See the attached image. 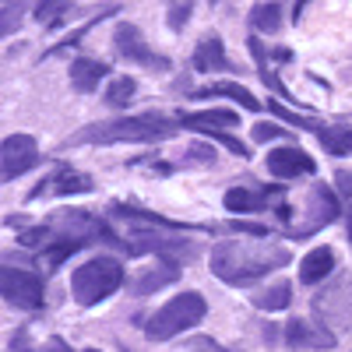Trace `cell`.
Returning <instances> with one entry per match:
<instances>
[{
	"mask_svg": "<svg viewBox=\"0 0 352 352\" xmlns=\"http://www.w3.org/2000/svg\"><path fill=\"white\" fill-rule=\"evenodd\" d=\"M124 285V264L116 257H92L74 268L71 275V289H74V300L81 307H96L106 296H113L116 289Z\"/></svg>",
	"mask_w": 352,
	"mask_h": 352,
	"instance_id": "3",
	"label": "cell"
},
{
	"mask_svg": "<svg viewBox=\"0 0 352 352\" xmlns=\"http://www.w3.org/2000/svg\"><path fill=\"white\" fill-rule=\"evenodd\" d=\"M50 236V229H32V232H21V243L25 247H36V243H43Z\"/></svg>",
	"mask_w": 352,
	"mask_h": 352,
	"instance_id": "26",
	"label": "cell"
},
{
	"mask_svg": "<svg viewBox=\"0 0 352 352\" xmlns=\"http://www.w3.org/2000/svg\"><path fill=\"white\" fill-rule=\"evenodd\" d=\"M0 292L11 307L21 310H36L43 307V282L32 272H21V268H0Z\"/></svg>",
	"mask_w": 352,
	"mask_h": 352,
	"instance_id": "6",
	"label": "cell"
},
{
	"mask_svg": "<svg viewBox=\"0 0 352 352\" xmlns=\"http://www.w3.org/2000/svg\"><path fill=\"white\" fill-rule=\"evenodd\" d=\"M85 352H99V349H85Z\"/></svg>",
	"mask_w": 352,
	"mask_h": 352,
	"instance_id": "29",
	"label": "cell"
},
{
	"mask_svg": "<svg viewBox=\"0 0 352 352\" xmlns=\"http://www.w3.org/2000/svg\"><path fill=\"white\" fill-rule=\"evenodd\" d=\"M180 124L197 134H229L240 127V116L232 109H201V113H180Z\"/></svg>",
	"mask_w": 352,
	"mask_h": 352,
	"instance_id": "7",
	"label": "cell"
},
{
	"mask_svg": "<svg viewBox=\"0 0 352 352\" xmlns=\"http://www.w3.org/2000/svg\"><path fill=\"white\" fill-rule=\"evenodd\" d=\"M268 169H272L275 176H282V180H296V176H310L317 166H314V159H310L303 148H292V144H285V148L268 152Z\"/></svg>",
	"mask_w": 352,
	"mask_h": 352,
	"instance_id": "8",
	"label": "cell"
},
{
	"mask_svg": "<svg viewBox=\"0 0 352 352\" xmlns=\"http://www.w3.org/2000/svg\"><path fill=\"white\" fill-rule=\"evenodd\" d=\"M116 50H120L124 56H131V60L148 64V67H166L162 56H155L148 46H144V36L138 32L134 25H120V28H116Z\"/></svg>",
	"mask_w": 352,
	"mask_h": 352,
	"instance_id": "10",
	"label": "cell"
},
{
	"mask_svg": "<svg viewBox=\"0 0 352 352\" xmlns=\"http://www.w3.org/2000/svg\"><path fill=\"white\" fill-rule=\"evenodd\" d=\"M102 78H106V64H99V60L78 56V60L71 64V85L78 88V92H92Z\"/></svg>",
	"mask_w": 352,
	"mask_h": 352,
	"instance_id": "13",
	"label": "cell"
},
{
	"mask_svg": "<svg viewBox=\"0 0 352 352\" xmlns=\"http://www.w3.org/2000/svg\"><path fill=\"white\" fill-rule=\"evenodd\" d=\"M275 138H282L278 124H257L254 127V141H275Z\"/></svg>",
	"mask_w": 352,
	"mask_h": 352,
	"instance_id": "22",
	"label": "cell"
},
{
	"mask_svg": "<svg viewBox=\"0 0 352 352\" xmlns=\"http://www.w3.org/2000/svg\"><path fill=\"white\" fill-rule=\"evenodd\" d=\"M176 278H180V268H176L173 261H169V264H155L148 275L134 282V292H138V296H148V292H155V289H162V285H169V282H176Z\"/></svg>",
	"mask_w": 352,
	"mask_h": 352,
	"instance_id": "14",
	"label": "cell"
},
{
	"mask_svg": "<svg viewBox=\"0 0 352 352\" xmlns=\"http://www.w3.org/2000/svg\"><path fill=\"white\" fill-rule=\"evenodd\" d=\"M50 184H53L56 194H88V190H92V180L81 176V173H71V169H64L60 176H53Z\"/></svg>",
	"mask_w": 352,
	"mask_h": 352,
	"instance_id": "19",
	"label": "cell"
},
{
	"mask_svg": "<svg viewBox=\"0 0 352 352\" xmlns=\"http://www.w3.org/2000/svg\"><path fill=\"white\" fill-rule=\"evenodd\" d=\"M331 268H335L331 247H314V250L303 257V264H300V278H303L307 285H314V282H320V278H328Z\"/></svg>",
	"mask_w": 352,
	"mask_h": 352,
	"instance_id": "12",
	"label": "cell"
},
{
	"mask_svg": "<svg viewBox=\"0 0 352 352\" xmlns=\"http://www.w3.org/2000/svg\"><path fill=\"white\" fill-rule=\"evenodd\" d=\"M134 78H113L109 81V88H106V102L109 106H116V109H120V106H127L131 99H134Z\"/></svg>",
	"mask_w": 352,
	"mask_h": 352,
	"instance_id": "20",
	"label": "cell"
},
{
	"mask_svg": "<svg viewBox=\"0 0 352 352\" xmlns=\"http://www.w3.org/2000/svg\"><path fill=\"white\" fill-rule=\"evenodd\" d=\"M14 11H18V8H11V4L4 8V14H8V21H4V28H0V32H4V36H11V32H14V25H18V14H14Z\"/></svg>",
	"mask_w": 352,
	"mask_h": 352,
	"instance_id": "27",
	"label": "cell"
},
{
	"mask_svg": "<svg viewBox=\"0 0 352 352\" xmlns=\"http://www.w3.org/2000/svg\"><path fill=\"white\" fill-rule=\"evenodd\" d=\"M208 314V303H204L201 292H180V296H173L166 307H159L148 324H144V335L152 342H166L173 335H184L190 331L194 324H201V317Z\"/></svg>",
	"mask_w": 352,
	"mask_h": 352,
	"instance_id": "4",
	"label": "cell"
},
{
	"mask_svg": "<svg viewBox=\"0 0 352 352\" xmlns=\"http://www.w3.org/2000/svg\"><path fill=\"white\" fill-rule=\"evenodd\" d=\"M176 134V120L162 113H141V116H124V120L109 124H92L71 138V144H144V141H166Z\"/></svg>",
	"mask_w": 352,
	"mask_h": 352,
	"instance_id": "2",
	"label": "cell"
},
{
	"mask_svg": "<svg viewBox=\"0 0 352 352\" xmlns=\"http://www.w3.org/2000/svg\"><path fill=\"white\" fill-rule=\"evenodd\" d=\"M39 162V144L36 138H28V134H11L4 138V144H0V180L11 184L14 176L28 173Z\"/></svg>",
	"mask_w": 352,
	"mask_h": 352,
	"instance_id": "5",
	"label": "cell"
},
{
	"mask_svg": "<svg viewBox=\"0 0 352 352\" xmlns=\"http://www.w3.org/2000/svg\"><path fill=\"white\" fill-rule=\"evenodd\" d=\"M39 352H71V349H67V342H60V338H53V342H46V345H43Z\"/></svg>",
	"mask_w": 352,
	"mask_h": 352,
	"instance_id": "28",
	"label": "cell"
},
{
	"mask_svg": "<svg viewBox=\"0 0 352 352\" xmlns=\"http://www.w3.org/2000/svg\"><path fill=\"white\" fill-rule=\"evenodd\" d=\"M204 96H229V99H236L243 109H261V99H254L243 85H232V81H222V85L204 88Z\"/></svg>",
	"mask_w": 352,
	"mask_h": 352,
	"instance_id": "17",
	"label": "cell"
},
{
	"mask_svg": "<svg viewBox=\"0 0 352 352\" xmlns=\"http://www.w3.org/2000/svg\"><path fill=\"white\" fill-rule=\"evenodd\" d=\"M36 11H39V14H36V18H39V21H46V25H50V21H53V18H60V14H64V11H67V4H39V8H36Z\"/></svg>",
	"mask_w": 352,
	"mask_h": 352,
	"instance_id": "24",
	"label": "cell"
},
{
	"mask_svg": "<svg viewBox=\"0 0 352 352\" xmlns=\"http://www.w3.org/2000/svg\"><path fill=\"white\" fill-rule=\"evenodd\" d=\"M261 208V194L250 187H232L226 190V212H257Z\"/></svg>",
	"mask_w": 352,
	"mask_h": 352,
	"instance_id": "16",
	"label": "cell"
},
{
	"mask_svg": "<svg viewBox=\"0 0 352 352\" xmlns=\"http://www.w3.org/2000/svg\"><path fill=\"white\" fill-rule=\"evenodd\" d=\"M187 14H190V4H173L169 8V25L173 28H184L187 25Z\"/></svg>",
	"mask_w": 352,
	"mask_h": 352,
	"instance_id": "25",
	"label": "cell"
},
{
	"mask_svg": "<svg viewBox=\"0 0 352 352\" xmlns=\"http://www.w3.org/2000/svg\"><path fill=\"white\" fill-rule=\"evenodd\" d=\"M282 264H289V250L272 240H226L212 250V272L229 285L264 278Z\"/></svg>",
	"mask_w": 352,
	"mask_h": 352,
	"instance_id": "1",
	"label": "cell"
},
{
	"mask_svg": "<svg viewBox=\"0 0 352 352\" xmlns=\"http://www.w3.org/2000/svg\"><path fill=\"white\" fill-rule=\"evenodd\" d=\"M285 342L292 349H331L335 345V335L324 331L320 324H310V320H289Z\"/></svg>",
	"mask_w": 352,
	"mask_h": 352,
	"instance_id": "9",
	"label": "cell"
},
{
	"mask_svg": "<svg viewBox=\"0 0 352 352\" xmlns=\"http://www.w3.org/2000/svg\"><path fill=\"white\" fill-rule=\"evenodd\" d=\"M272 113H275V116H282L285 124H296V127H307V131H310V120H303V116H296V113L282 109V102H272Z\"/></svg>",
	"mask_w": 352,
	"mask_h": 352,
	"instance_id": "23",
	"label": "cell"
},
{
	"mask_svg": "<svg viewBox=\"0 0 352 352\" xmlns=\"http://www.w3.org/2000/svg\"><path fill=\"white\" fill-rule=\"evenodd\" d=\"M194 67L201 74H208V71H229V60H226V46L219 36H204L194 50Z\"/></svg>",
	"mask_w": 352,
	"mask_h": 352,
	"instance_id": "11",
	"label": "cell"
},
{
	"mask_svg": "<svg viewBox=\"0 0 352 352\" xmlns=\"http://www.w3.org/2000/svg\"><path fill=\"white\" fill-rule=\"evenodd\" d=\"M250 25L257 28V32H275V28L282 25V8L278 4H254Z\"/></svg>",
	"mask_w": 352,
	"mask_h": 352,
	"instance_id": "18",
	"label": "cell"
},
{
	"mask_svg": "<svg viewBox=\"0 0 352 352\" xmlns=\"http://www.w3.org/2000/svg\"><path fill=\"white\" fill-rule=\"evenodd\" d=\"M320 141L328 144V152L335 155H352V127L342 131H320Z\"/></svg>",
	"mask_w": 352,
	"mask_h": 352,
	"instance_id": "21",
	"label": "cell"
},
{
	"mask_svg": "<svg viewBox=\"0 0 352 352\" xmlns=\"http://www.w3.org/2000/svg\"><path fill=\"white\" fill-rule=\"evenodd\" d=\"M289 300H292V285H289V282H275L272 289H264L261 296H254V303H257L261 310H285Z\"/></svg>",
	"mask_w": 352,
	"mask_h": 352,
	"instance_id": "15",
	"label": "cell"
}]
</instances>
